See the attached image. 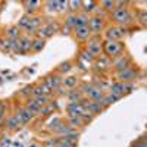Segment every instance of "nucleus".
<instances>
[{"instance_id":"1","label":"nucleus","mask_w":147,"mask_h":147,"mask_svg":"<svg viewBox=\"0 0 147 147\" xmlns=\"http://www.w3.org/2000/svg\"><path fill=\"white\" fill-rule=\"evenodd\" d=\"M105 50L109 56H116L122 52V44L118 43V41H112V40H109L105 46Z\"/></svg>"},{"instance_id":"2","label":"nucleus","mask_w":147,"mask_h":147,"mask_svg":"<svg viewBox=\"0 0 147 147\" xmlns=\"http://www.w3.org/2000/svg\"><path fill=\"white\" fill-rule=\"evenodd\" d=\"M112 18L116 21V22H121V24H125V22H128L129 19H131V15L128 13V12L124 9V7H121V9H116L115 12H113V15H112Z\"/></svg>"},{"instance_id":"3","label":"nucleus","mask_w":147,"mask_h":147,"mask_svg":"<svg viewBox=\"0 0 147 147\" xmlns=\"http://www.w3.org/2000/svg\"><path fill=\"white\" fill-rule=\"evenodd\" d=\"M68 112H69L71 118H74V116H82L84 107H82L81 105H78V103H72V105H69V107H68Z\"/></svg>"},{"instance_id":"4","label":"nucleus","mask_w":147,"mask_h":147,"mask_svg":"<svg viewBox=\"0 0 147 147\" xmlns=\"http://www.w3.org/2000/svg\"><path fill=\"white\" fill-rule=\"evenodd\" d=\"M124 34H125V31L122 28H112V30L107 31V37H109V40H112V41H118V38H121Z\"/></svg>"},{"instance_id":"5","label":"nucleus","mask_w":147,"mask_h":147,"mask_svg":"<svg viewBox=\"0 0 147 147\" xmlns=\"http://www.w3.org/2000/svg\"><path fill=\"white\" fill-rule=\"evenodd\" d=\"M136 75H137V72H136V71L127 68V69H124V71H121L119 78H121L122 81H129V80H132V78H136Z\"/></svg>"},{"instance_id":"6","label":"nucleus","mask_w":147,"mask_h":147,"mask_svg":"<svg viewBox=\"0 0 147 147\" xmlns=\"http://www.w3.org/2000/svg\"><path fill=\"white\" fill-rule=\"evenodd\" d=\"M88 24H90L91 30L96 31V32H99V31L103 30V21H102L100 18H93V19L88 21Z\"/></svg>"},{"instance_id":"7","label":"nucleus","mask_w":147,"mask_h":147,"mask_svg":"<svg viewBox=\"0 0 147 147\" xmlns=\"http://www.w3.org/2000/svg\"><path fill=\"white\" fill-rule=\"evenodd\" d=\"M31 116H32V113L30 112V110H21V112L18 113V116H16V119H18L19 125H21V124H25V122H28V121L31 119Z\"/></svg>"},{"instance_id":"8","label":"nucleus","mask_w":147,"mask_h":147,"mask_svg":"<svg viewBox=\"0 0 147 147\" xmlns=\"http://www.w3.org/2000/svg\"><path fill=\"white\" fill-rule=\"evenodd\" d=\"M88 49H90V53L91 55H99L100 53V50H102V47H100V43H99V40H93L91 43H90V46H88Z\"/></svg>"},{"instance_id":"9","label":"nucleus","mask_w":147,"mask_h":147,"mask_svg":"<svg viewBox=\"0 0 147 147\" xmlns=\"http://www.w3.org/2000/svg\"><path fill=\"white\" fill-rule=\"evenodd\" d=\"M77 37L81 40V38H87L88 37V32H90V30H88V27H77Z\"/></svg>"},{"instance_id":"10","label":"nucleus","mask_w":147,"mask_h":147,"mask_svg":"<svg viewBox=\"0 0 147 147\" xmlns=\"http://www.w3.org/2000/svg\"><path fill=\"white\" fill-rule=\"evenodd\" d=\"M85 107H87V109H90V112H96V113L102 112V106H100L99 103H94V102H90V103H87V105H85Z\"/></svg>"},{"instance_id":"11","label":"nucleus","mask_w":147,"mask_h":147,"mask_svg":"<svg viewBox=\"0 0 147 147\" xmlns=\"http://www.w3.org/2000/svg\"><path fill=\"white\" fill-rule=\"evenodd\" d=\"M128 63H129V60L125 57V59H121L119 60V62H118V60H116V69H119V71H124V69H127L128 68Z\"/></svg>"},{"instance_id":"12","label":"nucleus","mask_w":147,"mask_h":147,"mask_svg":"<svg viewBox=\"0 0 147 147\" xmlns=\"http://www.w3.org/2000/svg\"><path fill=\"white\" fill-rule=\"evenodd\" d=\"M87 24H88V19L85 15L77 18V27H87Z\"/></svg>"},{"instance_id":"13","label":"nucleus","mask_w":147,"mask_h":147,"mask_svg":"<svg viewBox=\"0 0 147 147\" xmlns=\"http://www.w3.org/2000/svg\"><path fill=\"white\" fill-rule=\"evenodd\" d=\"M7 127H9V129H16V128L19 127V122H18V119H16V118H12V119H9V121H7Z\"/></svg>"},{"instance_id":"14","label":"nucleus","mask_w":147,"mask_h":147,"mask_svg":"<svg viewBox=\"0 0 147 147\" xmlns=\"http://www.w3.org/2000/svg\"><path fill=\"white\" fill-rule=\"evenodd\" d=\"M71 124L75 127H80L84 124V119H82V116H74V118H71Z\"/></svg>"},{"instance_id":"15","label":"nucleus","mask_w":147,"mask_h":147,"mask_svg":"<svg viewBox=\"0 0 147 147\" xmlns=\"http://www.w3.org/2000/svg\"><path fill=\"white\" fill-rule=\"evenodd\" d=\"M88 93H90V96L93 97L94 100H99V99H102V93H100V90H88Z\"/></svg>"},{"instance_id":"16","label":"nucleus","mask_w":147,"mask_h":147,"mask_svg":"<svg viewBox=\"0 0 147 147\" xmlns=\"http://www.w3.org/2000/svg\"><path fill=\"white\" fill-rule=\"evenodd\" d=\"M30 46H31V43H30V40H28V38H24V40H21V50L27 52L28 49H30Z\"/></svg>"},{"instance_id":"17","label":"nucleus","mask_w":147,"mask_h":147,"mask_svg":"<svg viewBox=\"0 0 147 147\" xmlns=\"http://www.w3.org/2000/svg\"><path fill=\"white\" fill-rule=\"evenodd\" d=\"M112 88H113V93H115V94L121 96V93L124 91V85H122V84H115Z\"/></svg>"},{"instance_id":"18","label":"nucleus","mask_w":147,"mask_h":147,"mask_svg":"<svg viewBox=\"0 0 147 147\" xmlns=\"http://www.w3.org/2000/svg\"><path fill=\"white\" fill-rule=\"evenodd\" d=\"M66 25H77V16L75 15H71L66 19Z\"/></svg>"},{"instance_id":"19","label":"nucleus","mask_w":147,"mask_h":147,"mask_svg":"<svg viewBox=\"0 0 147 147\" xmlns=\"http://www.w3.org/2000/svg\"><path fill=\"white\" fill-rule=\"evenodd\" d=\"M38 24H40V19H32V21H31V24L27 27V28H28V31H34V28H35L37 25H38Z\"/></svg>"},{"instance_id":"20","label":"nucleus","mask_w":147,"mask_h":147,"mask_svg":"<svg viewBox=\"0 0 147 147\" xmlns=\"http://www.w3.org/2000/svg\"><path fill=\"white\" fill-rule=\"evenodd\" d=\"M43 46H44V41H43V40H37V41L32 44V47L35 49V50H41Z\"/></svg>"},{"instance_id":"21","label":"nucleus","mask_w":147,"mask_h":147,"mask_svg":"<svg viewBox=\"0 0 147 147\" xmlns=\"http://www.w3.org/2000/svg\"><path fill=\"white\" fill-rule=\"evenodd\" d=\"M118 99H119V96L113 93L112 96H109V97H107V99H106V102H107V105H109V103H113V102H116Z\"/></svg>"},{"instance_id":"22","label":"nucleus","mask_w":147,"mask_h":147,"mask_svg":"<svg viewBox=\"0 0 147 147\" xmlns=\"http://www.w3.org/2000/svg\"><path fill=\"white\" fill-rule=\"evenodd\" d=\"M75 82H77L75 77H72V78H68V80L65 81V84L68 85V87H74V85H75Z\"/></svg>"},{"instance_id":"23","label":"nucleus","mask_w":147,"mask_h":147,"mask_svg":"<svg viewBox=\"0 0 147 147\" xmlns=\"http://www.w3.org/2000/svg\"><path fill=\"white\" fill-rule=\"evenodd\" d=\"M74 146H75V144H72L71 141H66L65 138L62 140V143L59 144V147H74Z\"/></svg>"},{"instance_id":"24","label":"nucleus","mask_w":147,"mask_h":147,"mask_svg":"<svg viewBox=\"0 0 147 147\" xmlns=\"http://www.w3.org/2000/svg\"><path fill=\"white\" fill-rule=\"evenodd\" d=\"M7 34H9L10 37H13V38H16V37H18V30H16V28H10V30L7 31Z\"/></svg>"},{"instance_id":"25","label":"nucleus","mask_w":147,"mask_h":147,"mask_svg":"<svg viewBox=\"0 0 147 147\" xmlns=\"http://www.w3.org/2000/svg\"><path fill=\"white\" fill-rule=\"evenodd\" d=\"M46 102H47V97H44V96H41V97H38V99H37V100H35V103H37V105H44Z\"/></svg>"},{"instance_id":"26","label":"nucleus","mask_w":147,"mask_h":147,"mask_svg":"<svg viewBox=\"0 0 147 147\" xmlns=\"http://www.w3.org/2000/svg\"><path fill=\"white\" fill-rule=\"evenodd\" d=\"M69 68H71V65H69V62H65V63H63V66H62V68H60V71H62V72H65V71H68Z\"/></svg>"},{"instance_id":"27","label":"nucleus","mask_w":147,"mask_h":147,"mask_svg":"<svg viewBox=\"0 0 147 147\" xmlns=\"http://www.w3.org/2000/svg\"><path fill=\"white\" fill-rule=\"evenodd\" d=\"M19 25H21V27H22V25H24V27L28 25V18H24V19H21V21H19Z\"/></svg>"},{"instance_id":"28","label":"nucleus","mask_w":147,"mask_h":147,"mask_svg":"<svg viewBox=\"0 0 147 147\" xmlns=\"http://www.w3.org/2000/svg\"><path fill=\"white\" fill-rule=\"evenodd\" d=\"M50 110H52L50 107H44V109L41 110V113H43V115H49V113H50Z\"/></svg>"},{"instance_id":"29","label":"nucleus","mask_w":147,"mask_h":147,"mask_svg":"<svg viewBox=\"0 0 147 147\" xmlns=\"http://www.w3.org/2000/svg\"><path fill=\"white\" fill-rule=\"evenodd\" d=\"M103 5H105L106 9H110V7H112V5H113V2H103Z\"/></svg>"},{"instance_id":"30","label":"nucleus","mask_w":147,"mask_h":147,"mask_svg":"<svg viewBox=\"0 0 147 147\" xmlns=\"http://www.w3.org/2000/svg\"><path fill=\"white\" fill-rule=\"evenodd\" d=\"M69 97H71V99H74V100H77V99H80V94L72 93V94H69Z\"/></svg>"},{"instance_id":"31","label":"nucleus","mask_w":147,"mask_h":147,"mask_svg":"<svg viewBox=\"0 0 147 147\" xmlns=\"http://www.w3.org/2000/svg\"><path fill=\"white\" fill-rule=\"evenodd\" d=\"M138 147H146V143H144V141H143V144H140V146H138Z\"/></svg>"},{"instance_id":"32","label":"nucleus","mask_w":147,"mask_h":147,"mask_svg":"<svg viewBox=\"0 0 147 147\" xmlns=\"http://www.w3.org/2000/svg\"><path fill=\"white\" fill-rule=\"evenodd\" d=\"M31 147H38V146H31Z\"/></svg>"}]
</instances>
